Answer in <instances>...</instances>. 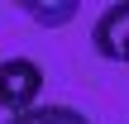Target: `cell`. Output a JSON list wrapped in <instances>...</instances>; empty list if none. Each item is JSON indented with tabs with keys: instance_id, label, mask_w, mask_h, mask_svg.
Wrapping results in <instances>:
<instances>
[{
	"instance_id": "3",
	"label": "cell",
	"mask_w": 129,
	"mask_h": 124,
	"mask_svg": "<svg viewBox=\"0 0 129 124\" xmlns=\"http://www.w3.org/2000/svg\"><path fill=\"white\" fill-rule=\"evenodd\" d=\"M77 0H57V5H48V0H24V19H34V24H43V29H62V24H72L77 19Z\"/></svg>"
},
{
	"instance_id": "1",
	"label": "cell",
	"mask_w": 129,
	"mask_h": 124,
	"mask_svg": "<svg viewBox=\"0 0 129 124\" xmlns=\"http://www.w3.org/2000/svg\"><path fill=\"white\" fill-rule=\"evenodd\" d=\"M38 96H43V67L34 57H5L0 62V110H10V119H14V115L34 110Z\"/></svg>"
},
{
	"instance_id": "4",
	"label": "cell",
	"mask_w": 129,
	"mask_h": 124,
	"mask_svg": "<svg viewBox=\"0 0 129 124\" xmlns=\"http://www.w3.org/2000/svg\"><path fill=\"white\" fill-rule=\"evenodd\" d=\"M10 124H91V119L81 110H72V105H34V110L14 115Z\"/></svg>"
},
{
	"instance_id": "2",
	"label": "cell",
	"mask_w": 129,
	"mask_h": 124,
	"mask_svg": "<svg viewBox=\"0 0 129 124\" xmlns=\"http://www.w3.org/2000/svg\"><path fill=\"white\" fill-rule=\"evenodd\" d=\"M91 48H96L105 62H124V67H129V0L110 5V10L96 19V29H91Z\"/></svg>"
}]
</instances>
